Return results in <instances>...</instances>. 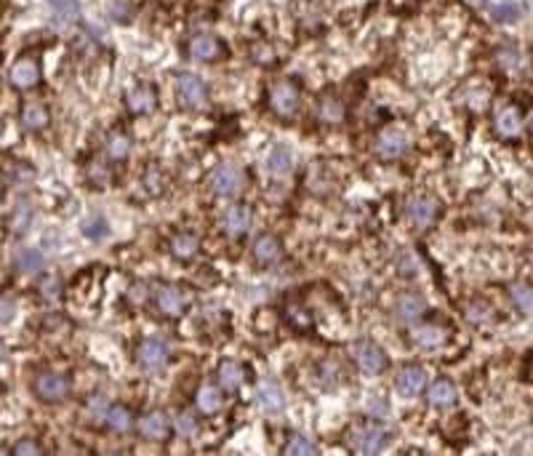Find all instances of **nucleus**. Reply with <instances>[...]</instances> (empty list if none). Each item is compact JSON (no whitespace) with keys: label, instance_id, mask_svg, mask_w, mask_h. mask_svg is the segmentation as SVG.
Listing matches in <instances>:
<instances>
[{"label":"nucleus","instance_id":"nucleus-1","mask_svg":"<svg viewBox=\"0 0 533 456\" xmlns=\"http://www.w3.org/2000/svg\"><path fill=\"white\" fill-rule=\"evenodd\" d=\"M299 104H301V94L291 80H278L269 89V110L275 112L278 118H283V121L293 118L299 112Z\"/></svg>","mask_w":533,"mask_h":456},{"label":"nucleus","instance_id":"nucleus-2","mask_svg":"<svg viewBox=\"0 0 533 456\" xmlns=\"http://www.w3.org/2000/svg\"><path fill=\"white\" fill-rule=\"evenodd\" d=\"M408 147H411V136L400 126H387L376 136V155L384 160H398L408 152Z\"/></svg>","mask_w":533,"mask_h":456},{"label":"nucleus","instance_id":"nucleus-3","mask_svg":"<svg viewBox=\"0 0 533 456\" xmlns=\"http://www.w3.org/2000/svg\"><path fill=\"white\" fill-rule=\"evenodd\" d=\"M349 355L357 363V368L371 374V377H378L389 363L384 350L378 345H374V342H355V345L349 347Z\"/></svg>","mask_w":533,"mask_h":456},{"label":"nucleus","instance_id":"nucleus-4","mask_svg":"<svg viewBox=\"0 0 533 456\" xmlns=\"http://www.w3.org/2000/svg\"><path fill=\"white\" fill-rule=\"evenodd\" d=\"M243 187H245V174L235 163H222L211 174V189L216 195L230 198V195H237Z\"/></svg>","mask_w":533,"mask_h":456},{"label":"nucleus","instance_id":"nucleus-5","mask_svg":"<svg viewBox=\"0 0 533 456\" xmlns=\"http://www.w3.org/2000/svg\"><path fill=\"white\" fill-rule=\"evenodd\" d=\"M33 389L40 401L59 403L69 395V379L62 377V374H51V371L48 374H38L33 382Z\"/></svg>","mask_w":533,"mask_h":456},{"label":"nucleus","instance_id":"nucleus-6","mask_svg":"<svg viewBox=\"0 0 533 456\" xmlns=\"http://www.w3.org/2000/svg\"><path fill=\"white\" fill-rule=\"evenodd\" d=\"M387 440L389 435L381 427H357L349 433V445L357 454H378V451H384Z\"/></svg>","mask_w":533,"mask_h":456},{"label":"nucleus","instance_id":"nucleus-7","mask_svg":"<svg viewBox=\"0 0 533 456\" xmlns=\"http://www.w3.org/2000/svg\"><path fill=\"white\" fill-rule=\"evenodd\" d=\"M176 91H179V99L184 101L187 107H192V110H198V107H203V104L208 101V86H206L198 75H192V72H181V75H179Z\"/></svg>","mask_w":533,"mask_h":456},{"label":"nucleus","instance_id":"nucleus-8","mask_svg":"<svg viewBox=\"0 0 533 456\" xmlns=\"http://www.w3.org/2000/svg\"><path fill=\"white\" fill-rule=\"evenodd\" d=\"M136 357H139V366L145 368V371L155 374V371H163L168 366L171 350H168V345L163 339H147V342H142Z\"/></svg>","mask_w":533,"mask_h":456},{"label":"nucleus","instance_id":"nucleus-9","mask_svg":"<svg viewBox=\"0 0 533 456\" xmlns=\"http://www.w3.org/2000/svg\"><path fill=\"white\" fill-rule=\"evenodd\" d=\"M155 301L157 310L163 312V315H181L189 304V294L181 291L179 286H160L155 291Z\"/></svg>","mask_w":533,"mask_h":456},{"label":"nucleus","instance_id":"nucleus-10","mask_svg":"<svg viewBox=\"0 0 533 456\" xmlns=\"http://www.w3.org/2000/svg\"><path fill=\"white\" fill-rule=\"evenodd\" d=\"M437 213H440L437 201L427 198V195H419V198H413V201L408 203V219H411V224L419 227V230L432 227L434 219H437Z\"/></svg>","mask_w":533,"mask_h":456},{"label":"nucleus","instance_id":"nucleus-11","mask_svg":"<svg viewBox=\"0 0 533 456\" xmlns=\"http://www.w3.org/2000/svg\"><path fill=\"white\" fill-rule=\"evenodd\" d=\"M189 56L198 59V62H216L224 56V45L213 35H195L189 40Z\"/></svg>","mask_w":533,"mask_h":456},{"label":"nucleus","instance_id":"nucleus-12","mask_svg":"<svg viewBox=\"0 0 533 456\" xmlns=\"http://www.w3.org/2000/svg\"><path fill=\"white\" fill-rule=\"evenodd\" d=\"M125 104H128V110H131L133 115H150V112L157 107V94L152 86L139 83V86H133V89L125 94Z\"/></svg>","mask_w":533,"mask_h":456},{"label":"nucleus","instance_id":"nucleus-13","mask_svg":"<svg viewBox=\"0 0 533 456\" xmlns=\"http://www.w3.org/2000/svg\"><path fill=\"white\" fill-rule=\"evenodd\" d=\"M483 6H486V11L496 19V22H517L522 13H525V6H522L520 0H480Z\"/></svg>","mask_w":533,"mask_h":456},{"label":"nucleus","instance_id":"nucleus-14","mask_svg":"<svg viewBox=\"0 0 533 456\" xmlns=\"http://www.w3.org/2000/svg\"><path fill=\"white\" fill-rule=\"evenodd\" d=\"M136 427H139V435L147 438V440H166L168 435H171V422L160 411L145 413Z\"/></svg>","mask_w":533,"mask_h":456},{"label":"nucleus","instance_id":"nucleus-15","mask_svg":"<svg viewBox=\"0 0 533 456\" xmlns=\"http://www.w3.org/2000/svg\"><path fill=\"white\" fill-rule=\"evenodd\" d=\"M424 387H427V374H424V368H419V366L400 368V374H398V392L400 395L413 398V395H419Z\"/></svg>","mask_w":533,"mask_h":456},{"label":"nucleus","instance_id":"nucleus-16","mask_svg":"<svg viewBox=\"0 0 533 456\" xmlns=\"http://www.w3.org/2000/svg\"><path fill=\"white\" fill-rule=\"evenodd\" d=\"M38 80H40V67H38L35 59L24 56V59H19V62L13 65L11 83L16 89H33V86H38Z\"/></svg>","mask_w":533,"mask_h":456},{"label":"nucleus","instance_id":"nucleus-17","mask_svg":"<svg viewBox=\"0 0 533 456\" xmlns=\"http://www.w3.org/2000/svg\"><path fill=\"white\" fill-rule=\"evenodd\" d=\"M251 224H254V211L248 206H232L227 211V216H224V230L232 235V238L245 235L251 230Z\"/></svg>","mask_w":533,"mask_h":456},{"label":"nucleus","instance_id":"nucleus-18","mask_svg":"<svg viewBox=\"0 0 533 456\" xmlns=\"http://www.w3.org/2000/svg\"><path fill=\"white\" fill-rule=\"evenodd\" d=\"M413 342L422 347H440L448 342V328L445 326H437V323H424V326H416L411 331Z\"/></svg>","mask_w":533,"mask_h":456},{"label":"nucleus","instance_id":"nucleus-19","mask_svg":"<svg viewBox=\"0 0 533 456\" xmlns=\"http://www.w3.org/2000/svg\"><path fill=\"white\" fill-rule=\"evenodd\" d=\"M256 403H259V408L264 413H280L283 406H286L283 392H280V387L275 382H264L262 387L256 389Z\"/></svg>","mask_w":533,"mask_h":456},{"label":"nucleus","instance_id":"nucleus-20","mask_svg":"<svg viewBox=\"0 0 533 456\" xmlns=\"http://www.w3.org/2000/svg\"><path fill=\"white\" fill-rule=\"evenodd\" d=\"M254 256L259 265H275L280 256H283V251H280V240L275 238V235H259L254 243Z\"/></svg>","mask_w":533,"mask_h":456},{"label":"nucleus","instance_id":"nucleus-21","mask_svg":"<svg viewBox=\"0 0 533 456\" xmlns=\"http://www.w3.org/2000/svg\"><path fill=\"white\" fill-rule=\"evenodd\" d=\"M520 128H522L520 112L515 110V107H501L496 112V134L501 139H515V136L520 134Z\"/></svg>","mask_w":533,"mask_h":456},{"label":"nucleus","instance_id":"nucleus-22","mask_svg":"<svg viewBox=\"0 0 533 456\" xmlns=\"http://www.w3.org/2000/svg\"><path fill=\"white\" fill-rule=\"evenodd\" d=\"M424 312H427V301H424L422 296H416V294H405V296H400L398 304H395V315L405 323L419 321Z\"/></svg>","mask_w":533,"mask_h":456},{"label":"nucleus","instance_id":"nucleus-23","mask_svg":"<svg viewBox=\"0 0 533 456\" xmlns=\"http://www.w3.org/2000/svg\"><path fill=\"white\" fill-rule=\"evenodd\" d=\"M427 398H430V406H434V408H448V406L456 403V387L448 379H437V382L430 384Z\"/></svg>","mask_w":533,"mask_h":456},{"label":"nucleus","instance_id":"nucleus-24","mask_svg":"<svg viewBox=\"0 0 533 456\" xmlns=\"http://www.w3.org/2000/svg\"><path fill=\"white\" fill-rule=\"evenodd\" d=\"M195 406L198 411H203L206 416H213V413L222 408V389L211 387V384H203L195 395Z\"/></svg>","mask_w":533,"mask_h":456},{"label":"nucleus","instance_id":"nucleus-25","mask_svg":"<svg viewBox=\"0 0 533 456\" xmlns=\"http://www.w3.org/2000/svg\"><path fill=\"white\" fill-rule=\"evenodd\" d=\"M48 6H51V13H54V19L62 24V27L72 24L80 16L78 0H48Z\"/></svg>","mask_w":533,"mask_h":456},{"label":"nucleus","instance_id":"nucleus-26","mask_svg":"<svg viewBox=\"0 0 533 456\" xmlns=\"http://www.w3.org/2000/svg\"><path fill=\"white\" fill-rule=\"evenodd\" d=\"M198 248L200 240L192 233H179L171 238V254L176 256V259H192V256L198 254Z\"/></svg>","mask_w":533,"mask_h":456},{"label":"nucleus","instance_id":"nucleus-27","mask_svg":"<svg viewBox=\"0 0 533 456\" xmlns=\"http://www.w3.org/2000/svg\"><path fill=\"white\" fill-rule=\"evenodd\" d=\"M318 118L328 126H336V123L344 121V104L336 96H322L320 104H318Z\"/></svg>","mask_w":533,"mask_h":456},{"label":"nucleus","instance_id":"nucleus-28","mask_svg":"<svg viewBox=\"0 0 533 456\" xmlns=\"http://www.w3.org/2000/svg\"><path fill=\"white\" fill-rule=\"evenodd\" d=\"M22 123L24 128H30V131H43L45 126H48V110H45L43 104L30 101V104H24L22 110Z\"/></svg>","mask_w":533,"mask_h":456},{"label":"nucleus","instance_id":"nucleus-29","mask_svg":"<svg viewBox=\"0 0 533 456\" xmlns=\"http://www.w3.org/2000/svg\"><path fill=\"white\" fill-rule=\"evenodd\" d=\"M219 384L224 389H237L243 384V368L237 366L235 360H224L219 366Z\"/></svg>","mask_w":533,"mask_h":456},{"label":"nucleus","instance_id":"nucleus-30","mask_svg":"<svg viewBox=\"0 0 533 456\" xmlns=\"http://www.w3.org/2000/svg\"><path fill=\"white\" fill-rule=\"evenodd\" d=\"M107 424H110L112 433L123 435V433H128V430L133 427V416H131V411H128L125 406H112L110 413H107Z\"/></svg>","mask_w":533,"mask_h":456},{"label":"nucleus","instance_id":"nucleus-31","mask_svg":"<svg viewBox=\"0 0 533 456\" xmlns=\"http://www.w3.org/2000/svg\"><path fill=\"white\" fill-rule=\"evenodd\" d=\"M13 265H16V269H22V272H40L43 269V256L38 254V251H30V248H24V251H19V256L13 259Z\"/></svg>","mask_w":533,"mask_h":456},{"label":"nucleus","instance_id":"nucleus-32","mask_svg":"<svg viewBox=\"0 0 533 456\" xmlns=\"http://www.w3.org/2000/svg\"><path fill=\"white\" fill-rule=\"evenodd\" d=\"M104 150H107V157H110V160H125V157H128V150H131V142H128L125 134H110Z\"/></svg>","mask_w":533,"mask_h":456},{"label":"nucleus","instance_id":"nucleus-33","mask_svg":"<svg viewBox=\"0 0 533 456\" xmlns=\"http://www.w3.org/2000/svg\"><path fill=\"white\" fill-rule=\"evenodd\" d=\"M291 163H293V160H291V152L286 147H275V150L269 152V157H266V166H269L272 174H288Z\"/></svg>","mask_w":533,"mask_h":456},{"label":"nucleus","instance_id":"nucleus-34","mask_svg":"<svg viewBox=\"0 0 533 456\" xmlns=\"http://www.w3.org/2000/svg\"><path fill=\"white\" fill-rule=\"evenodd\" d=\"M286 454H291V456H315V454H318V448H315V443H312L310 438H304V435H291L288 443H286Z\"/></svg>","mask_w":533,"mask_h":456},{"label":"nucleus","instance_id":"nucleus-35","mask_svg":"<svg viewBox=\"0 0 533 456\" xmlns=\"http://www.w3.org/2000/svg\"><path fill=\"white\" fill-rule=\"evenodd\" d=\"M38 291H40V296H43L45 301L62 299V280L56 278V275H43L40 283H38Z\"/></svg>","mask_w":533,"mask_h":456},{"label":"nucleus","instance_id":"nucleus-36","mask_svg":"<svg viewBox=\"0 0 533 456\" xmlns=\"http://www.w3.org/2000/svg\"><path fill=\"white\" fill-rule=\"evenodd\" d=\"M83 233L89 235L91 240H101V238L110 235V224H107L104 216H91V219L83 222Z\"/></svg>","mask_w":533,"mask_h":456},{"label":"nucleus","instance_id":"nucleus-37","mask_svg":"<svg viewBox=\"0 0 533 456\" xmlns=\"http://www.w3.org/2000/svg\"><path fill=\"white\" fill-rule=\"evenodd\" d=\"M510 294L522 312H533V289H528V286H512Z\"/></svg>","mask_w":533,"mask_h":456},{"label":"nucleus","instance_id":"nucleus-38","mask_svg":"<svg viewBox=\"0 0 533 456\" xmlns=\"http://www.w3.org/2000/svg\"><path fill=\"white\" fill-rule=\"evenodd\" d=\"M110 13L118 19V22H131L133 9H131V0H110Z\"/></svg>","mask_w":533,"mask_h":456},{"label":"nucleus","instance_id":"nucleus-39","mask_svg":"<svg viewBox=\"0 0 533 456\" xmlns=\"http://www.w3.org/2000/svg\"><path fill=\"white\" fill-rule=\"evenodd\" d=\"M466 321L472 323V326H480V323H488V321H490V310L486 307V304H480V301H475V304H469V307H466Z\"/></svg>","mask_w":533,"mask_h":456},{"label":"nucleus","instance_id":"nucleus-40","mask_svg":"<svg viewBox=\"0 0 533 456\" xmlns=\"http://www.w3.org/2000/svg\"><path fill=\"white\" fill-rule=\"evenodd\" d=\"M176 433L181 435V438H195V435H198V422H195V416H189V413H179Z\"/></svg>","mask_w":533,"mask_h":456},{"label":"nucleus","instance_id":"nucleus-41","mask_svg":"<svg viewBox=\"0 0 533 456\" xmlns=\"http://www.w3.org/2000/svg\"><path fill=\"white\" fill-rule=\"evenodd\" d=\"M11 451L16 456H40V454H43V448L35 443V440H30V438H24V440H16Z\"/></svg>","mask_w":533,"mask_h":456},{"label":"nucleus","instance_id":"nucleus-42","mask_svg":"<svg viewBox=\"0 0 533 456\" xmlns=\"http://www.w3.org/2000/svg\"><path fill=\"white\" fill-rule=\"evenodd\" d=\"M89 413L94 422H107V413H110L107 401H104V398H94V401L89 403Z\"/></svg>","mask_w":533,"mask_h":456},{"label":"nucleus","instance_id":"nucleus-43","mask_svg":"<svg viewBox=\"0 0 533 456\" xmlns=\"http://www.w3.org/2000/svg\"><path fill=\"white\" fill-rule=\"evenodd\" d=\"M499 62L504 65L507 69H520V56H517V51H512V48H507V51H501L499 54Z\"/></svg>","mask_w":533,"mask_h":456},{"label":"nucleus","instance_id":"nucleus-44","mask_svg":"<svg viewBox=\"0 0 533 456\" xmlns=\"http://www.w3.org/2000/svg\"><path fill=\"white\" fill-rule=\"evenodd\" d=\"M13 312H16V301H13V296H0V323L11 321Z\"/></svg>","mask_w":533,"mask_h":456},{"label":"nucleus","instance_id":"nucleus-45","mask_svg":"<svg viewBox=\"0 0 533 456\" xmlns=\"http://www.w3.org/2000/svg\"><path fill=\"white\" fill-rule=\"evenodd\" d=\"M288 321L293 323V326H299V328H310V326H312L310 315H304L299 307H291V310H288Z\"/></svg>","mask_w":533,"mask_h":456},{"label":"nucleus","instance_id":"nucleus-46","mask_svg":"<svg viewBox=\"0 0 533 456\" xmlns=\"http://www.w3.org/2000/svg\"><path fill=\"white\" fill-rule=\"evenodd\" d=\"M336 377H339L336 363H331V360H328V363H322V382H325V384L331 382V387H333V384H336Z\"/></svg>","mask_w":533,"mask_h":456},{"label":"nucleus","instance_id":"nucleus-47","mask_svg":"<svg viewBox=\"0 0 533 456\" xmlns=\"http://www.w3.org/2000/svg\"><path fill=\"white\" fill-rule=\"evenodd\" d=\"M368 411H371V413H376V416H387V408H384V403H381V401H371V403H368Z\"/></svg>","mask_w":533,"mask_h":456},{"label":"nucleus","instance_id":"nucleus-48","mask_svg":"<svg viewBox=\"0 0 533 456\" xmlns=\"http://www.w3.org/2000/svg\"><path fill=\"white\" fill-rule=\"evenodd\" d=\"M0 201H3V189H0Z\"/></svg>","mask_w":533,"mask_h":456},{"label":"nucleus","instance_id":"nucleus-49","mask_svg":"<svg viewBox=\"0 0 533 456\" xmlns=\"http://www.w3.org/2000/svg\"><path fill=\"white\" fill-rule=\"evenodd\" d=\"M531 131H533V121H531Z\"/></svg>","mask_w":533,"mask_h":456}]
</instances>
